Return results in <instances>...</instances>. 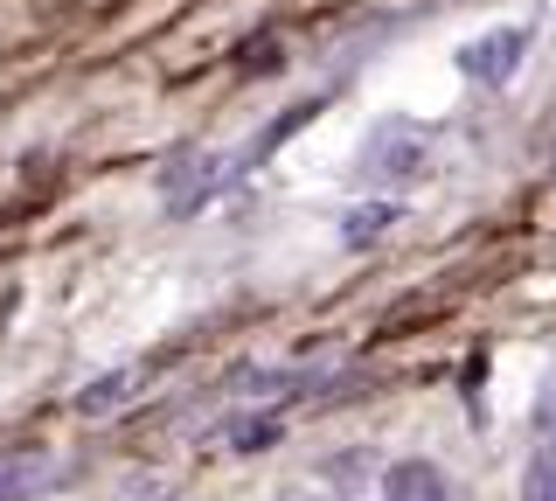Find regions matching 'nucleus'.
Here are the masks:
<instances>
[{"mask_svg": "<svg viewBox=\"0 0 556 501\" xmlns=\"http://www.w3.org/2000/svg\"><path fill=\"white\" fill-rule=\"evenodd\" d=\"M223 181H230V167H223L216 153L181 147V153H174V161L161 167V210H167V216H195Z\"/></svg>", "mask_w": 556, "mask_h": 501, "instance_id": "nucleus-1", "label": "nucleus"}, {"mask_svg": "<svg viewBox=\"0 0 556 501\" xmlns=\"http://www.w3.org/2000/svg\"><path fill=\"white\" fill-rule=\"evenodd\" d=\"M521 57H529V28H494V36L459 49V71L473 84H508L521 71Z\"/></svg>", "mask_w": 556, "mask_h": 501, "instance_id": "nucleus-2", "label": "nucleus"}, {"mask_svg": "<svg viewBox=\"0 0 556 501\" xmlns=\"http://www.w3.org/2000/svg\"><path fill=\"white\" fill-rule=\"evenodd\" d=\"M63 480V466L49 446H8L0 453V501H35V494H49Z\"/></svg>", "mask_w": 556, "mask_h": 501, "instance_id": "nucleus-3", "label": "nucleus"}, {"mask_svg": "<svg viewBox=\"0 0 556 501\" xmlns=\"http://www.w3.org/2000/svg\"><path fill=\"white\" fill-rule=\"evenodd\" d=\"M425 161V140H410V126H382L376 140H369V153H362V175H410V167Z\"/></svg>", "mask_w": 556, "mask_h": 501, "instance_id": "nucleus-4", "label": "nucleus"}, {"mask_svg": "<svg viewBox=\"0 0 556 501\" xmlns=\"http://www.w3.org/2000/svg\"><path fill=\"white\" fill-rule=\"evenodd\" d=\"M382 501H445V474L431 460H390L382 466Z\"/></svg>", "mask_w": 556, "mask_h": 501, "instance_id": "nucleus-5", "label": "nucleus"}, {"mask_svg": "<svg viewBox=\"0 0 556 501\" xmlns=\"http://www.w3.org/2000/svg\"><path fill=\"white\" fill-rule=\"evenodd\" d=\"M139 384H147V370H112V376H98V384H84V390H77V411H84V418H98V411L126 404Z\"/></svg>", "mask_w": 556, "mask_h": 501, "instance_id": "nucleus-6", "label": "nucleus"}, {"mask_svg": "<svg viewBox=\"0 0 556 501\" xmlns=\"http://www.w3.org/2000/svg\"><path fill=\"white\" fill-rule=\"evenodd\" d=\"M521 501H556V446L529 460V474H521Z\"/></svg>", "mask_w": 556, "mask_h": 501, "instance_id": "nucleus-7", "label": "nucleus"}, {"mask_svg": "<svg viewBox=\"0 0 556 501\" xmlns=\"http://www.w3.org/2000/svg\"><path fill=\"white\" fill-rule=\"evenodd\" d=\"M382 223H396V202H369V210H355V216H348V245H369Z\"/></svg>", "mask_w": 556, "mask_h": 501, "instance_id": "nucleus-8", "label": "nucleus"}, {"mask_svg": "<svg viewBox=\"0 0 556 501\" xmlns=\"http://www.w3.org/2000/svg\"><path fill=\"white\" fill-rule=\"evenodd\" d=\"M271 439H278V418H251V425H237V431H230L237 453H257V446H271Z\"/></svg>", "mask_w": 556, "mask_h": 501, "instance_id": "nucleus-9", "label": "nucleus"}, {"mask_svg": "<svg viewBox=\"0 0 556 501\" xmlns=\"http://www.w3.org/2000/svg\"><path fill=\"white\" fill-rule=\"evenodd\" d=\"M278 63H286V49H278L271 36H257V42L237 57V71H278Z\"/></svg>", "mask_w": 556, "mask_h": 501, "instance_id": "nucleus-10", "label": "nucleus"}]
</instances>
